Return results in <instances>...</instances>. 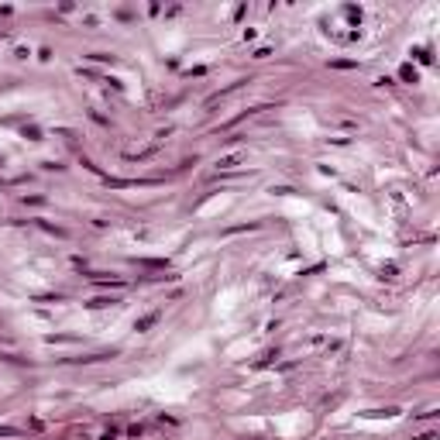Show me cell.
Wrapping results in <instances>:
<instances>
[{
	"mask_svg": "<svg viewBox=\"0 0 440 440\" xmlns=\"http://www.w3.org/2000/svg\"><path fill=\"white\" fill-rule=\"evenodd\" d=\"M155 320H158V313H152V316H144V320H138V330H148V327H152Z\"/></svg>",
	"mask_w": 440,
	"mask_h": 440,
	"instance_id": "cell-1",
	"label": "cell"
},
{
	"mask_svg": "<svg viewBox=\"0 0 440 440\" xmlns=\"http://www.w3.org/2000/svg\"><path fill=\"white\" fill-rule=\"evenodd\" d=\"M416 440H437V433H420Z\"/></svg>",
	"mask_w": 440,
	"mask_h": 440,
	"instance_id": "cell-2",
	"label": "cell"
}]
</instances>
